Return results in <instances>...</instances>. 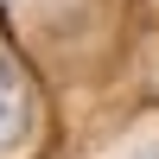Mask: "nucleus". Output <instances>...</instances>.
<instances>
[{
  "mask_svg": "<svg viewBox=\"0 0 159 159\" xmlns=\"http://www.w3.org/2000/svg\"><path fill=\"white\" fill-rule=\"evenodd\" d=\"M32 121H38V102H32V83H25V70L0 51V159L19 153L25 140H32Z\"/></svg>",
  "mask_w": 159,
  "mask_h": 159,
  "instance_id": "1",
  "label": "nucleus"
},
{
  "mask_svg": "<svg viewBox=\"0 0 159 159\" xmlns=\"http://www.w3.org/2000/svg\"><path fill=\"white\" fill-rule=\"evenodd\" d=\"M140 159H159V147H153V153H140Z\"/></svg>",
  "mask_w": 159,
  "mask_h": 159,
  "instance_id": "2",
  "label": "nucleus"
}]
</instances>
